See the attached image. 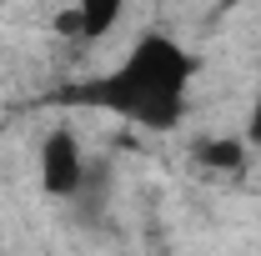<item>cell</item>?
I'll use <instances>...</instances> for the list:
<instances>
[{
  "mask_svg": "<svg viewBox=\"0 0 261 256\" xmlns=\"http://www.w3.org/2000/svg\"><path fill=\"white\" fill-rule=\"evenodd\" d=\"M246 136H211V141H196V161L201 166H211V171H241L246 166Z\"/></svg>",
  "mask_w": 261,
  "mask_h": 256,
  "instance_id": "277c9868",
  "label": "cell"
},
{
  "mask_svg": "<svg viewBox=\"0 0 261 256\" xmlns=\"http://www.w3.org/2000/svg\"><path fill=\"white\" fill-rule=\"evenodd\" d=\"M246 146H261V96L251 106V121H246Z\"/></svg>",
  "mask_w": 261,
  "mask_h": 256,
  "instance_id": "5b68a950",
  "label": "cell"
},
{
  "mask_svg": "<svg viewBox=\"0 0 261 256\" xmlns=\"http://www.w3.org/2000/svg\"><path fill=\"white\" fill-rule=\"evenodd\" d=\"M121 15H126V0H75L61 20H56V31L96 45V40H106V35L121 25Z\"/></svg>",
  "mask_w": 261,
  "mask_h": 256,
  "instance_id": "3957f363",
  "label": "cell"
},
{
  "mask_svg": "<svg viewBox=\"0 0 261 256\" xmlns=\"http://www.w3.org/2000/svg\"><path fill=\"white\" fill-rule=\"evenodd\" d=\"M81 181H86V151H81L75 131L56 126L40 141V191L56 201H75Z\"/></svg>",
  "mask_w": 261,
  "mask_h": 256,
  "instance_id": "7a4b0ae2",
  "label": "cell"
},
{
  "mask_svg": "<svg viewBox=\"0 0 261 256\" xmlns=\"http://www.w3.org/2000/svg\"><path fill=\"white\" fill-rule=\"evenodd\" d=\"M191 75H196V61L181 40H171L161 31H146L130 45L126 61H116L106 75H91V81L70 86L65 100L106 111V116H116L126 126L166 136V131H176L186 121Z\"/></svg>",
  "mask_w": 261,
  "mask_h": 256,
  "instance_id": "6da1fadb",
  "label": "cell"
}]
</instances>
